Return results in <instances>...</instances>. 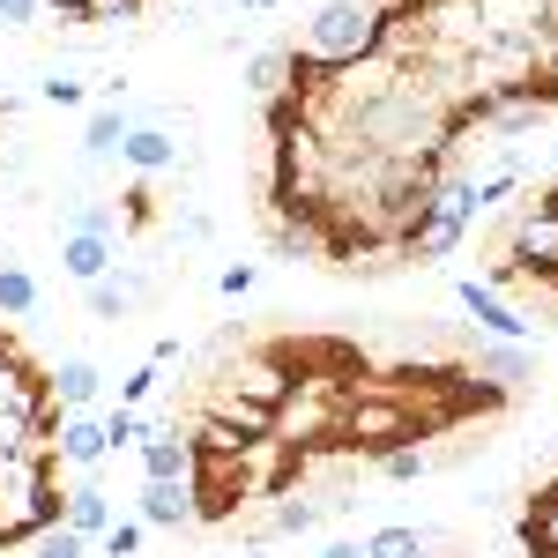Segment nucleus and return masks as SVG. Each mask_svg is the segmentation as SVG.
Instances as JSON below:
<instances>
[{
    "mask_svg": "<svg viewBox=\"0 0 558 558\" xmlns=\"http://www.w3.org/2000/svg\"><path fill=\"white\" fill-rule=\"evenodd\" d=\"M544 45H558V0H544Z\"/></svg>",
    "mask_w": 558,
    "mask_h": 558,
    "instance_id": "nucleus-35",
    "label": "nucleus"
},
{
    "mask_svg": "<svg viewBox=\"0 0 558 558\" xmlns=\"http://www.w3.org/2000/svg\"><path fill=\"white\" fill-rule=\"evenodd\" d=\"M246 499H254V492H246V476L231 470V462H194V521H202V529L231 521Z\"/></svg>",
    "mask_w": 558,
    "mask_h": 558,
    "instance_id": "nucleus-7",
    "label": "nucleus"
},
{
    "mask_svg": "<svg viewBox=\"0 0 558 558\" xmlns=\"http://www.w3.org/2000/svg\"><path fill=\"white\" fill-rule=\"evenodd\" d=\"M38 313V276L23 260H0V320H31Z\"/></svg>",
    "mask_w": 558,
    "mask_h": 558,
    "instance_id": "nucleus-16",
    "label": "nucleus"
},
{
    "mask_svg": "<svg viewBox=\"0 0 558 558\" xmlns=\"http://www.w3.org/2000/svg\"><path fill=\"white\" fill-rule=\"evenodd\" d=\"M246 291H254V268H246V260H239V268H223V299H246Z\"/></svg>",
    "mask_w": 558,
    "mask_h": 558,
    "instance_id": "nucleus-32",
    "label": "nucleus"
},
{
    "mask_svg": "<svg viewBox=\"0 0 558 558\" xmlns=\"http://www.w3.org/2000/svg\"><path fill=\"white\" fill-rule=\"evenodd\" d=\"M45 380H52V402H60V410H89V402L105 395V373H97L89 357H60Z\"/></svg>",
    "mask_w": 558,
    "mask_h": 558,
    "instance_id": "nucleus-14",
    "label": "nucleus"
},
{
    "mask_svg": "<svg viewBox=\"0 0 558 558\" xmlns=\"http://www.w3.org/2000/svg\"><path fill=\"white\" fill-rule=\"evenodd\" d=\"M476 23L499 45H544V0H476Z\"/></svg>",
    "mask_w": 558,
    "mask_h": 558,
    "instance_id": "nucleus-8",
    "label": "nucleus"
},
{
    "mask_svg": "<svg viewBox=\"0 0 558 558\" xmlns=\"http://www.w3.org/2000/svg\"><path fill=\"white\" fill-rule=\"evenodd\" d=\"M320 514H328L320 499H299V492H283V499H276V514H268V529H276V536H313V529H320Z\"/></svg>",
    "mask_w": 558,
    "mask_h": 558,
    "instance_id": "nucleus-21",
    "label": "nucleus"
},
{
    "mask_svg": "<svg viewBox=\"0 0 558 558\" xmlns=\"http://www.w3.org/2000/svg\"><path fill=\"white\" fill-rule=\"evenodd\" d=\"M484 387H499V395H514L529 373H536V357H529V343H484L476 336V365H470Z\"/></svg>",
    "mask_w": 558,
    "mask_h": 558,
    "instance_id": "nucleus-10",
    "label": "nucleus"
},
{
    "mask_svg": "<svg viewBox=\"0 0 558 558\" xmlns=\"http://www.w3.org/2000/svg\"><path fill=\"white\" fill-rule=\"evenodd\" d=\"M320 558H365V536H328Z\"/></svg>",
    "mask_w": 558,
    "mask_h": 558,
    "instance_id": "nucleus-33",
    "label": "nucleus"
},
{
    "mask_svg": "<svg viewBox=\"0 0 558 558\" xmlns=\"http://www.w3.org/2000/svg\"><path fill=\"white\" fill-rule=\"evenodd\" d=\"M112 239H89V231H60V268L75 276V283H97V276H112Z\"/></svg>",
    "mask_w": 558,
    "mask_h": 558,
    "instance_id": "nucleus-15",
    "label": "nucleus"
},
{
    "mask_svg": "<svg viewBox=\"0 0 558 558\" xmlns=\"http://www.w3.org/2000/svg\"><path fill=\"white\" fill-rule=\"evenodd\" d=\"M60 514H68V492H60V462H52V447L0 462V551H8V544H31V536L52 529Z\"/></svg>",
    "mask_w": 558,
    "mask_h": 558,
    "instance_id": "nucleus-1",
    "label": "nucleus"
},
{
    "mask_svg": "<svg viewBox=\"0 0 558 558\" xmlns=\"http://www.w3.org/2000/svg\"><path fill=\"white\" fill-rule=\"evenodd\" d=\"M120 165H128L134 179H157L179 165V142L172 128H128V142H120Z\"/></svg>",
    "mask_w": 558,
    "mask_h": 558,
    "instance_id": "nucleus-12",
    "label": "nucleus"
},
{
    "mask_svg": "<svg viewBox=\"0 0 558 558\" xmlns=\"http://www.w3.org/2000/svg\"><path fill=\"white\" fill-rule=\"evenodd\" d=\"M38 97H45V105H83L89 89L75 83V75H60V68H52V75H45V83H38Z\"/></svg>",
    "mask_w": 558,
    "mask_h": 558,
    "instance_id": "nucleus-29",
    "label": "nucleus"
},
{
    "mask_svg": "<svg viewBox=\"0 0 558 558\" xmlns=\"http://www.w3.org/2000/svg\"><path fill=\"white\" fill-rule=\"evenodd\" d=\"M142 432H149V417H142V410H128V402H120V410H112V417H105V447H112V454H128V447H142Z\"/></svg>",
    "mask_w": 558,
    "mask_h": 558,
    "instance_id": "nucleus-24",
    "label": "nucleus"
},
{
    "mask_svg": "<svg viewBox=\"0 0 558 558\" xmlns=\"http://www.w3.org/2000/svg\"><path fill=\"white\" fill-rule=\"evenodd\" d=\"M380 470L395 476V484H410V476L432 470V454H425V447H395V454H380Z\"/></svg>",
    "mask_w": 558,
    "mask_h": 558,
    "instance_id": "nucleus-27",
    "label": "nucleus"
},
{
    "mask_svg": "<svg viewBox=\"0 0 558 558\" xmlns=\"http://www.w3.org/2000/svg\"><path fill=\"white\" fill-rule=\"evenodd\" d=\"M239 8H254V15H260V8H283V0H239Z\"/></svg>",
    "mask_w": 558,
    "mask_h": 558,
    "instance_id": "nucleus-36",
    "label": "nucleus"
},
{
    "mask_svg": "<svg viewBox=\"0 0 558 558\" xmlns=\"http://www.w3.org/2000/svg\"><path fill=\"white\" fill-rule=\"evenodd\" d=\"M112 15H142V0H89V23H112Z\"/></svg>",
    "mask_w": 558,
    "mask_h": 558,
    "instance_id": "nucleus-31",
    "label": "nucleus"
},
{
    "mask_svg": "<svg viewBox=\"0 0 558 558\" xmlns=\"http://www.w3.org/2000/svg\"><path fill=\"white\" fill-rule=\"evenodd\" d=\"M521 536H529V551L558 558V484H544V499L529 507V521H521Z\"/></svg>",
    "mask_w": 558,
    "mask_h": 558,
    "instance_id": "nucleus-19",
    "label": "nucleus"
},
{
    "mask_svg": "<svg viewBox=\"0 0 558 558\" xmlns=\"http://www.w3.org/2000/svg\"><path fill=\"white\" fill-rule=\"evenodd\" d=\"M246 558H260V551H246Z\"/></svg>",
    "mask_w": 558,
    "mask_h": 558,
    "instance_id": "nucleus-37",
    "label": "nucleus"
},
{
    "mask_svg": "<svg viewBox=\"0 0 558 558\" xmlns=\"http://www.w3.org/2000/svg\"><path fill=\"white\" fill-rule=\"evenodd\" d=\"M134 454H142V476H194V447L179 425H149Z\"/></svg>",
    "mask_w": 558,
    "mask_h": 558,
    "instance_id": "nucleus-11",
    "label": "nucleus"
},
{
    "mask_svg": "<svg viewBox=\"0 0 558 558\" xmlns=\"http://www.w3.org/2000/svg\"><path fill=\"white\" fill-rule=\"evenodd\" d=\"M529 89H536L544 105H558V45H544V52H536V75H529Z\"/></svg>",
    "mask_w": 558,
    "mask_h": 558,
    "instance_id": "nucleus-28",
    "label": "nucleus"
},
{
    "mask_svg": "<svg viewBox=\"0 0 558 558\" xmlns=\"http://www.w3.org/2000/svg\"><path fill=\"white\" fill-rule=\"evenodd\" d=\"M134 514H142V529H202L194 521V476H142Z\"/></svg>",
    "mask_w": 558,
    "mask_h": 558,
    "instance_id": "nucleus-5",
    "label": "nucleus"
},
{
    "mask_svg": "<svg viewBox=\"0 0 558 558\" xmlns=\"http://www.w3.org/2000/svg\"><path fill=\"white\" fill-rule=\"evenodd\" d=\"M68 529H75V536H89V544H97V536H105V529H112V492H105V484H97V476H83V484H75V492H68Z\"/></svg>",
    "mask_w": 558,
    "mask_h": 558,
    "instance_id": "nucleus-13",
    "label": "nucleus"
},
{
    "mask_svg": "<svg viewBox=\"0 0 558 558\" xmlns=\"http://www.w3.org/2000/svg\"><path fill=\"white\" fill-rule=\"evenodd\" d=\"M89 291V313L97 320H128V305L149 291V283H134V276H97V283H83Z\"/></svg>",
    "mask_w": 558,
    "mask_h": 558,
    "instance_id": "nucleus-18",
    "label": "nucleus"
},
{
    "mask_svg": "<svg viewBox=\"0 0 558 558\" xmlns=\"http://www.w3.org/2000/svg\"><path fill=\"white\" fill-rule=\"evenodd\" d=\"M105 454H112V447H105V417H83V410H68V417H60V432H52V462H60V470H97V462H105Z\"/></svg>",
    "mask_w": 558,
    "mask_h": 558,
    "instance_id": "nucleus-9",
    "label": "nucleus"
},
{
    "mask_svg": "<svg viewBox=\"0 0 558 558\" xmlns=\"http://www.w3.org/2000/svg\"><path fill=\"white\" fill-rule=\"evenodd\" d=\"M454 299H462V313L476 320V336H484V343H529V320H521V313L499 299L492 283L462 276V283H454Z\"/></svg>",
    "mask_w": 558,
    "mask_h": 558,
    "instance_id": "nucleus-6",
    "label": "nucleus"
},
{
    "mask_svg": "<svg viewBox=\"0 0 558 558\" xmlns=\"http://www.w3.org/2000/svg\"><path fill=\"white\" fill-rule=\"evenodd\" d=\"M0 23H8V31H31V23H38V0H0Z\"/></svg>",
    "mask_w": 558,
    "mask_h": 558,
    "instance_id": "nucleus-30",
    "label": "nucleus"
},
{
    "mask_svg": "<svg viewBox=\"0 0 558 558\" xmlns=\"http://www.w3.org/2000/svg\"><path fill=\"white\" fill-rule=\"evenodd\" d=\"M97 551H105V558H134V551H142V514H134V521L120 514L105 536H97Z\"/></svg>",
    "mask_w": 558,
    "mask_h": 558,
    "instance_id": "nucleus-25",
    "label": "nucleus"
},
{
    "mask_svg": "<svg viewBox=\"0 0 558 558\" xmlns=\"http://www.w3.org/2000/svg\"><path fill=\"white\" fill-rule=\"evenodd\" d=\"M246 89H254L260 105H268V97H283V89H291V45H283V52H254V68H246Z\"/></svg>",
    "mask_w": 558,
    "mask_h": 558,
    "instance_id": "nucleus-20",
    "label": "nucleus"
},
{
    "mask_svg": "<svg viewBox=\"0 0 558 558\" xmlns=\"http://www.w3.org/2000/svg\"><path fill=\"white\" fill-rule=\"evenodd\" d=\"M68 231H89V239H112V202H75Z\"/></svg>",
    "mask_w": 558,
    "mask_h": 558,
    "instance_id": "nucleus-26",
    "label": "nucleus"
},
{
    "mask_svg": "<svg viewBox=\"0 0 558 558\" xmlns=\"http://www.w3.org/2000/svg\"><path fill=\"white\" fill-rule=\"evenodd\" d=\"M425 529H402V521H387V529H373L365 536V558H425Z\"/></svg>",
    "mask_w": 558,
    "mask_h": 558,
    "instance_id": "nucleus-22",
    "label": "nucleus"
},
{
    "mask_svg": "<svg viewBox=\"0 0 558 558\" xmlns=\"http://www.w3.org/2000/svg\"><path fill=\"white\" fill-rule=\"evenodd\" d=\"M38 8H60L68 23H89V0H38Z\"/></svg>",
    "mask_w": 558,
    "mask_h": 558,
    "instance_id": "nucleus-34",
    "label": "nucleus"
},
{
    "mask_svg": "<svg viewBox=\"0 0 558 558\" xmlns=\"http://www.w3.org/2000/svg\"><path fill=\"white\" fill-rule=\"evenodd\" d=\"M31 558H89V536H75L68 521H52V529L31 536Z\"/></svg>",
    "mask_w": 558,
    "mask_h": 558,
    "instance_id": "nucleus-23",
    "label": "nucleus"
},
{
    "mask_svg": "<svg viewBox=\"0 0 558 558\" xmlns=\"http://www.w3.org/2000/svg\"><path fill=\"white\" fill-rule=\"evenodd\" d=\"M373 52H380V0H328V8H313V23L291 45V60L305 68H357Z\"/></svg>",
    "mask_w": 558,
    "mask_h": 558,
    "instance_id": "nucleus-2",
    "label": "nucleus"
},
{
    "mask_svg": "<svg viewBox=\"0 0 558 558\" xmlns=\"http://www.w3.org/2000/svg\"><path fill=\"white\" fill-rule=\"evenodd\" d=\"M231 470L246 476V492H254V499H283V492H299V476H305V454H299V447H283V439H268V432H260V439H246V447H239V462H231Z\"/></svg>",
    "mask_w": 558,
    "mask_h": 558,
    "instance_id": "nucleus-4",
    "label": "nucleus"
},
{
    "mask_svg": "<svg viewBox=\"0 0 558 558\" xmlns=\"http://www.w3.org/2000/svg\"><path fill=\"white\" fill-rule=\"evenodd\" d=\"M216 387H231L239 402H254V410L276 417V402L291 395V357H283V343H239V357L216 373Z\"/></svg>",
    "mask_w": 558,
    "mask_h": 558,
    "instance_id": "nucleus-3",
    "label": "nucleus"
},
{
    "mask_svg": "<svg viewBox=\"0 0 558 558\" xmlns=\"http://www.w3.org/2000/svg\"><path fill=\"white\" fill-rule=\"evenodd\" d=\"M120 142H128V120H120V105H97L83 128V157L89 165H105V157H120Z\"/></svg>",
    "mask_w": 558,
    "mask_h": 558,
    "instance_id": "nucleus-17",
    "label": "nucleus"
}]
</instances>
